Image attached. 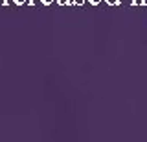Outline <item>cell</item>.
Here are the masks:
<instances>
[{
    "label": "cell",
    "instance_id": "cell-3",
    "mask_svg": "<svg viewBox=\"0 0 147 142\" xmlns=\"http://www.w3.org/2000/svg\"><path fill=\"white\" fill-rule=\"evenodd\" d=\"M59 6H66V4H70V0H57Z\"/></svg>",
    "mask_w": 147,
    "mask_h": 142
},
{
    "label": "cell",
    "instance_id": "cell-9",
    "mask_svg": "<svg viewBox=\"0 0 147 142\" xmlns=\"http://www.w3.org/2000/svg\"><path fill=\"white\" fill-rule=\"evenodd\" d=\"M144 4H145V6H147V0H145V2H144Z\"/></svg>",
    "mask_w": 147,
    "mask_h": 142
},
{
    "label": "cell",
    "instance_id": "cell-2",
    "mask_svg": "<svg viewBox=\"0 0 147 142\" xmlns=\"http://www.w3.org/2000/svg\"><path fill=\"white\" fill-rule=\"evenodd\" d=\"M107 4H110V6H118L119 0H107Z\"/></svg>",
    "mask_w": 147,
    "mask_h": 142
},
{
    "label": "cell",
    "instance_id": "cell-1",
    "mask_svg": "<svg viewBox=\"0 0 147 142\" xmlns=\"http://www.w3.org/2000/svg\"><path fill=\"white\" fill-rule=\"evenodd\" d=\"M145 0H132V6H142Z\"/></svg>",
    "mask_w": 147,
    "mask_h": 142
},
{
    "label": "cell",
    "instance_id": "cell-8",
    "mask_svg": "<svg viewBox=\"0 0 147 142\" xmlns=\"http://www.w3.org/2000/svg\"><path fill=\"white\" fill-rule=\"evenodd\" d=\"M76 4H83V0H76Z\"/></svg>",
    "mask_w": 147,
    "mask_h": 142
},
{
    "label": "cell",
    "instance_id": "cell-5",
    "mask_svg": "<svg viewBox=\"0 0 147 142\" xmlns=\"http://www.w3.org/2000/svg\"><path fill=\"white\" fill-rule=\"evenodd\" d=\"M7 4V0H0V6H6Z\"/></svg>",
    "mask_w": 147,
    "mask_h": 142
},
{
    "label": "cell",
    "instance_id": "cell-7",
    "mask_svg": "<svg viewBox=\"0 0 147 142\" xmlns=\"http://www.w3.org/2000/svg\"><path fill=\"white\" fill-rule=\"evenodd\" d=\"M90 4H94V6H96V4H99V0H90Z\"/></svg>",
    "mask_w": 147,
    "mask_h": 142
},
{
    "label": "cell",
    "instance_id": "cell-4",
    "mask_svg": "<svg viewBox=\"0 0 147 142\" xmlns=\"http://www.w3.org/2000/svg\"><path fill=\"white\" fill-rule=\"evenodd\" d=\"M13 2H15V4H17V6H22V4H24V2H26V0H13Z\"/></svg>",
    "mask_w": 147,
    "mask_h": 142
},
{
    "label": "cell",
    "instance_id": "cell-6",
    "mask_svg": "<svg viewBox=\"0 0 147 142\" xmlns=\"http://www.w3.org/2000/svg\"><path fill=\"white\" fill-rule=\"evenodd\" d=\"M42 4H46V6H48V4H52V0H42Z\"/></svg>",
    "mask_w": 147,
    "mask_h": 142
}]
</instances>
